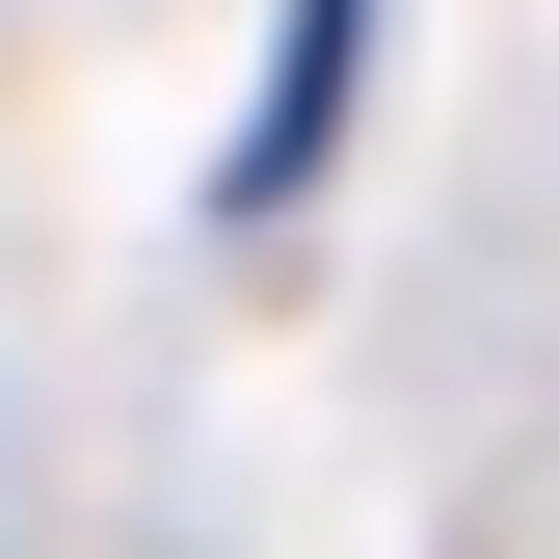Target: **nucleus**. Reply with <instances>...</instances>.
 <instances>
[{"instance_id":"f257e3e1","label":"nucleus","mask_w":559,"mask_h":559,"mask_svg":"<svg viewBox=\"0 0 559 559\" xmlns=\"http://www.w3.org/2000/svg\"><path fill=\"white\" fill-rule=\"evenodd\" d=\"M373 27H400V0H266V81H240V160H214V214H294V187L346 160V107H373Z\"/></svg>"}]
</instances>
